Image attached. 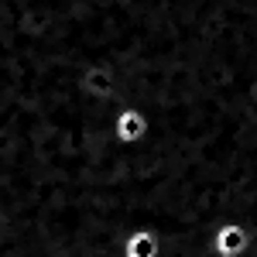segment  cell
Segmentation results:
<instances>
[{"label":"cell","instance_id":"6da1fadb","mask_svg":"<svg viewBox=\"0 0 257 257\" xmlns=\"http://www.w3.org/2000/svg\"><path fill=\"white\" fill-rule=\"evenodd\" d=\"M250 243H254V237H250V230H247L243 223L223 219V223H216V226L209 230L206 250L213 257H243L250 250Z\"/></svg>","mask_w":257,"mask_h":257},{"label":"cell","instance_id":"7a4b0ae2","mask_svg":"<svg viewBox=\"0 0 257 257\" xmlns=\"http://www.w3.org/2000/svg\"><path fill=\"white\" fill-rule=\"evenodd\" d=\"M76 89H79L82 99H89V103H110V99L117 96V76H113V69L110 65H82L79 79H76Z\"/></svg>","mask_w":257,"mask_h":257},{"label":"cell","instance_id":"3957f363","mask_svg":"<svg viewBox=\"0 0 257 257\" xmlns=\"http://www.w3.org/2000/svg\"><path fill=\"white\" fill-rule=\"evenodd\" d=\"M110 134L117 141L120 148H134L141 141L148 138V113L141 110L138 103H123L113 120H110Z\"/></svg>","mask_w":257,"mask_h":257},{"label":"cell","instance_id":"277c9868","mask_svg":"<svg viewBox=\"0 0 257 257\" xmlns=\"http://www.w3.org/2000/svg\"><path fill=\"white\" fill-rule=\"evenodd\" d=\"M158 254H161V237L151 226H134L120 240V257H158Z\"/></svg>","mask_w":257,"mask_h":257},{"label":"cell","instance_id":"5b68a950","mask_svg":"<svg viewBox=\"0 0 257 257\" xmlns=\"http://www.w3.org/2000/svg\"><path fill=\"white\" fill-rule=\"evenodd\" d=\"M247 96H250V99H254V103H257V72H254V76H250V86H247Z\"/></svg>","mask_w":257,"mask_h":257}]
</instances>
